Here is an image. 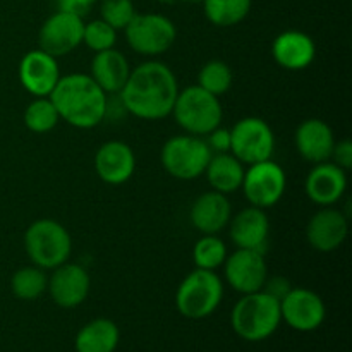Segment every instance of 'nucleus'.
Instances as JSON below:
<instances>
[{"mask_svg": "<svg viewBox=\"0 0 352 352\" xmlns=\"http://www.w3.org/2000/svg\"><path fill=\"white\" fill-rule=\"evenodd\" d=\"M191 2H203V0H191Z\"/></svg>", "mask_w": 352, "mask_h": 352, "instance_id": "e433bc0d", "label": "nucleus"}, {"mask_svg": "<svg viewBox=\"0 0 352 352\" xmlns=\"http://www.w3.org/2000/svg\"><path fill=\"white\" fill-rule=\"evenodd\" d=\"M60 79L57 58L43 50H30L19 62V81L30 95L50 96Z\"/></svg>", "mask_w": 352, "mask_h": 352, "instance_id": "dca6fc26", "label": "nucleus"}, {"mask_svg": "<svg viewBox=\"0 0 352 352\" xmlns=\"http://www.w3.org/2000/svg\"><path fill=\"white\" fill-rule=\"evenodd\" d=\"M232 71L223 60H210L199 69L198 86L215 96L226 95L232 86Z\"/></svg>", "mask_w": 352, "mask_h": 352, "instance_id": "c756f323", "label": "nucleus"}, {"mask_svg": "<svg viewBox=\"0 0 352 352\" xmlns=\"http://www.w3.org/2000/svg\"><path fill=\"white\" fill-rule=\"evenodd\" d=\"M230 131V153L243 165L270 160L275 151V134L267 120L244 117Z\"/></svg>", "mask_w": 352, "mask_h": 352, "instance_id": "1a4fd4ad", "label": "nucleus"}, {"mask_svg": "<svg viewBox=\"0 0 352 352\" xmlns=\"http://www.w3.org/2000/svg\"><path fill=\"white\" fill-rule=\"evenodd\" d=\"M223 275L230 287L241 296L263 289L268 278L265 253L254 250H236L223 261Z\"/></svg>", "mask_w": 352, "mask_h": 352, "instance_id": "f8f14e48", "label": "nucleus"}, {"mask_svg": "<svg viewBox=\"0 0 352 352\" xmlns=\"http://www.w3.org/2000/svg\"><path fill=\"white\" fill-rule=\"evenodd\" d=\"M206 144L212 153H230V131L223 127H217L212 133L206 134Z\"/></svg>", "mask_w": 352, "mask_h": 352, "instance_id": "473e14b6", "label": "nucleus"}, {"mask_svg": "<svg viewBox=\"0 0 352 352\" xmlns=\"http://www.w3.org/2000/svg\"><path fill=\"white\" fill-rule=\"evenodd\" d=\"M272 55L282 69L302 71L315 60L316 45L309 34L298 30H289L277 34L272 43Z\"/></svg>", "mask_w": 352, "mask_h": 352, "instance_id": "412c9836", "label": "nucleus"}, {"mask_svg": "<svg viewBox=\"0 0 352 352\" xmlns=\"http://www.w3.org/2000/svg\"><path fill=\"white\" fill-rule=\"evenodd\" d=\"M223 282L215 272L196 268L186 275L175 291V308L188 320H205L219 309Z\"/></svg>", "mask_w": 352, "mask_h": 352, "instance_id": "39448f33", "label": "nucleus"}, {"mask_svg": "<svg viewBox=\"0 0 352 352\" xmlns=\"http://www.w3.org/2000/svg\"><path fill=\"white\" fill-rule=\"evenodd\" d=\"M60 120L78 129H91L105 119L109 102L107 93L89 74L72 72L60 76L50 93Z\"/></svg>", "mask_w": 352, "mask_h": 352, "instance_id": "f03ea898", "label": "nucleus"}, {"mask_svg": "<svg viewBox=\"0 0 352 352\" xmlns=\"http://www.w3.org/2000/svg\"><path fill=\"white\" fill-rule=\"evenodd\" d=\"M96 175L110 186L129 181L136 170V155L124 141H107L95 153Z\"/></svg>", "mask_w": 352, "mask_h": 352, "instance_id": "f3484780", "label": "nucleus"}, {"mask_svg": "<svg viewBox=\"0 0 352 352\" xmlns=\"http://www.w3.org/2000/svg\"><path fill=\"white\" fill-rule=\"evenodd\" d=\"M349 232L347 217L333 206H323L309 219L306 226V239L313 250L330 253L339 250Z\"/></svg>", "mask_w": 352, "mask_h": 352, "instance_id": "2eb2a0df", "label": "nucleus"}, {"mask_svg": "<svg viewBox=\"0 0 352 352\" xmlns=\"http://www.w3.org/2000/svg\"><path fill=\"white\" fill-rule=\"evenodd\" d=\"M227 258V246L219 234H203L192 248V261L196 268L212 270L222 267Z\"/></svg>", "mask_w": 352, "mask_h": 352, "instance_id": "c85d7f7f", "label": "nucleus"}, {"mask_svg": "<svg viewBox=\"0 0 352 352\" xmlns=\"http://www.w3.org/2000/svg\"><path fill=\"white\" fill-rule=\"evenodd\" d=\"M131 74L126 55L116 48L95 54L91 60V78L107 95H119Z\"/></svg>", "mask_w": 352, "mask_h": 352, "instance_id": "5701e85b", "label": "nucleus"}, {"mask_svg": "<svg viewBox=\"0 0 352 352\" xmlns=\"http://www.w3.org/2000/svg\"><path fill=\"white\" fill-rule=\"evenodd\" d=\"M280 316L292 330L313 332L325 322L327 306L316 292L296 287L280 299Z\"/></svg>", "mask_w": 352, "mask_h": 352, "instance_id": "ddd939ff", "label": "nucleus"}, {"mask_svg": "<svg viewBox=\"0 0 352 352\" xmlns=\"http://www.w3.org/2000/svg\"><path fill=\"white\" fill-rule=\"evenodd\" d=\"M347 189V175L344 168L333 162L315 164L305 181V192L315 205L333 206L342 199Z\"/></svg>", "mask_w": 352, "mask_h": 352, "instance_id": "a211bd4d", "label": "nucleus"}, {"mask_svg": "<svg viewBox=\"0 0 352 352\" xmlns=\"http://www.w3.org/2000/svg\"><path fill=\"white\" fill-rule=\"evenodd\" d=\"M291 289L292 287H291V284H289L287 278H284V277H270V275H268L267 282H265V285H263V289H261V291L268 292V294L274 296L275 299H278V301H280V299L284 298V296L287 294V292L291 291Z\"/></svg>", "mask_w": 352, "mask_h": 352, "instance_id": "c9c22d12", "label": "nucleus"}, {"mask_svg": "<svg viewBox=\"0 0 352 352\" xmlns=\"http://www.w3.org/2000/svg\"><path fill=\"white\" fill-rule=\"evenodd\" d=\"M170 116L186 134L203 138L222 124L223 112L219 96L192 85L179 89Z\"/></svg>", "mask_w": 352, "mask_h": 352, "instance_id": "423d86ee", "label": "nucleus"}, {"mask_svg": "<svg viewBox=\"0 0 352 352\" xmlns=\"http://www.w3.org/2000/svg\"><path fill=\"white\" fill-rule=\"evenodd\" d=\"M120 95L122 107L143 120H162L168 117L179 95L177 78L167 64L148 60L131 69Z\"/></svg>", "mask_w": 352, "mask_h": 352, "instance_id": "f257e3e1", "label": "nucleus"}, {"mask_svg": "<svg viewBox=\"0 0 352 352\" xmlns=\"http://www.w3.org/2000/svg\"><path fill=\"white\" fill-rule=\"evenodd\" d=\"M117 41V30L105 23L103 19H93L89 23H85V30H82V43L89 48L91 52L98 54V52L109 50L113 48Z\"/></svg>", "mask_w": 352, "mask_h": 352, "instance_id": "7c9ffc66", "label": "nucleus"}, {"mask_svg": "<svg viewBox=\"0 0 352 352\" xmlns=\"http://www.w3.org/2000/svg\"><path fill=\"white\" fill-rule=\"evenodd\" d=\"M96 2L98 0H57V10H64V12L85 17Z\"/></svg>", "mask_w": 352, "mask_h": 352, "instance_id": "f704fd0d", "label": "nucleus"}, {"mask_svg": "<svg viewBox=\"0 0 352 352\" xmlns=\"http://www.w3.org/2000/svg\"><path fill=\"white\" fill-rule=\"evenodd\" d=\"M120 330L109 318H95L81 327L74 339L76 352H116Z\"/></svg>", "mask_w": 352, "mask_h": 352, "instance_id": "393cba45", "label": "nucleus"}, {"mask_svg": "<svg viewBox=\"0 0 352 352\" xmlns=\"http://www.w3.org/2000/svg\"><path fill=\"white\" fill-rule=\"evenodd\" d=\"M134 16H136V9H134L133 0H102L100 2V19L109 23L117 31L126 30Z\"/></svg>", "mask_w": 352, "mask_h": 352, "instance_id": "2f4dec72", "label": "nucleus"}, {"mask_svg": "<svg viewBox=\"0 0 352 352\" xmlns=\"http://www.w3.org/2000/svg\"><path fill=\"white\" fill-rule=\"evenodd\" d=\"M332 158H333V164L339 165L340 168L344 170H349L352 167V143L349 140H342L337 143L336 141V146H333L332 151Z\"/></svg>", "mask_w": 352, "mask_h": 352, "instance_id": "72a5a7b5", "label": "nucleus"}, {"mask_svg": "<svg viewBox=\"0 0 352 352\" xmlns=\"http://www.w3.org/2000/svg\"><path fill=\"white\" fill-rule=\"evenodd\" d=\"M24 124L34 134H45L55 129L60 120L57 109L50 96H36L24 110Z\"/></svg>", "mask_w": 352, "mask_h": 352, "instance_id": "cd10ccee", "label": "nucleus"}, {"mask_svg": "<svg viewBox=\"0 0 352 352\" xmlns=\"http://www.w3.org/2000/svg\"><path fill=\"white\" fill-rule=\"evenodd\" d=\"M294 143L298 153L309 164H322L332 158L336 136L325 120L306 119L298 126L294 134Z\"/></svg>", "mask_w": 352, "mask_h": 352, "instance_id": "aec40b11", "label": "nucleus"}, {"mask_svg": "<svg viewBox=\"0 0 352 352\" xmlns=\"http://www.w3.org/2000/svg\"><path fill=\"white\" fill-rule=\"evenodd\" d=\"M85 21L76 14L57 10L40 28L38 45L40 50L58 58L74 52L82 43Z\"/></svg>", "mask_w": 352, "mask_h": 352, "instance_id": "9b49d317", "label": "nucleus"}, {"mask_svg": "<svg viewBox=\"0 0 352 352\" xmlns=\"http://www.w3.org/2000/svg\"><path fill=\"white\" fill-rule=\"evenodd\" d=\"M24 250L34 267L54 270L69 261L72 239L60 222L52 219H38L24 232Z\"/></svg>", "mask_w": 352, "mask_h": 352, "instance_id": "20e7f679", "label": "nucleus"}, {"mask_svg": "<svg viewBox=\"0 0 352 352\" xmlns=\"http://www.w3.org/2000/svg\"><path fill=\"white\" fill-rule=\"evenodd\" d=\"M127 45L136 54L144 57H157L172 48L177 38V28L164 14H138L131 19L126 30Z\"/></svg>", "mask_w": 352, "mask_h": 352, "instance_id": "6e6552de", "label": "nucleus"}, {"mask_svg": "<svg viewBox=\"0 0 352 352\" xmlns=\"http://www.w3.org/2000/svg\"><path fill=\"white\" fill-rule=\"evenodd\" d=\"M244 165L232 153H213L205 168V175L213 191L232 195L239 191L244 179Z\"/></svg>", "mask_w": 352, "mask_h": 352, "instance_id": "b1692460", "label": "nucleus"}, {"mask_svg": "<svg viewBox=\"0 0 352 352\" xmlns=\"http://www.w3.org/2000/svg\"><path fill=\"white\" fill-rule=\"evenodd\" d=\"M227 227H229L230 239L237 250H254L265 253L268 234H270V220L265 210L250 205L230 217Z\"/></svg>", "mask_w": 352, "mask_h": 352, "instance_id": "6ab92c4d", "label": "nucleus"}, {"mask_svg": "<svg viewBox=\"0 0 352 352\" xmlns=\"http://www.w3.org/2000/svg\"><path fill=\"white\" fill-rule=\"evenodd\" d=\"M280 323V301L265 291L244 294L230 313L234 332L246 342H263L270 339Z\"/></svg>", "mask_w": 352, "mask_h": 352, "instance_id": "7ed1b4c3", "label": "nucleus"}, {"mask_svg": "<svg viewBox=\"0 0 352 352\" xmlns=\"http://www.w3.org/2000/svg\"><path fill=\"white\" fill-rule=\"evenodd\" d=\"M201 3L206 19L219 28L243 23L251 10V0H203Z\"/></svg>", "mask_w": 352, "mask_h": 352, "instance_id": "a878e982", "label": "nucleus"}, {"mask_svg": "<svg viewBox=\"0 0 352 352\" xmlns=\"http://www.w3.org/2000/svg\"><path fill=\"white\" fill-rule=\"evenodd\" d=\"M47 285V274L34 265L19 268L14 272L12 278H10V291L21 301H36L45 294Z\"/></svg>", "mask_w": 352, "mask_h": 352, "instance_id": "bb28decb", "label": "nucleus"}, {"mask_svg": "<svg viewBox=\"0 0 352 352\" xmlns=\"http://www.w3.org/2000/svg\"><path fill=\"white\" fill-rule=\"evenodd\" d=\"M232 206L227 195L217 191L203 192L195 199L189 212L192 227L201 234H220L230 222Z\"/></svg>", "mask_w": 352, "mask_h": 352, "instance_id": "4be33fe9", "label": "nucleus"}, {"mask_svg": "<svg viewBox=\"0 0 352 352\" xmlns=\"http://www.w3.org/2000/svg\"><path fill=\"white\" fill-rule=\"evenodd\" d=\"M91 289V277L88 270L78 263H62L54 268L48 277L47 291L58 308L72 309L86 301Z\"/></svg>", "mask_w": 352, "mask_h": 352, "instance_id": "4468645a", "label": "nucleus"}, {"mask_svg": "<svg viewBox=\"0 0 352 352\" xmlns=\"http://www.w3.org/2000/svg\"><path fill=\"white\" fill-rule=\"evenodd\" d=\"M212 150L205 138L181 134L165 141L160 153V162L168 175L179 181H195L205 174L212 158Z\"/></svg>", "mask_w": 352, "mask_h": 352, "instance_id": "0eeeda50", "label": "nucleus"}, {"mask_svg": "<svg viewBox=\"0 0 352 352\" xmlns=\"http://www.w3.org/2000/svg\"><path fill=\"white\" fill-rule=\"evenodd\" d=\"M285 186H287V175L284 168L270 158L248 165L241 189L251 206L267 210L280 201L285 192Z\"/></svg>", "mask_w": 352, "mask_h": 352, "instance_id": "9d476101", "label": "nucleus"}]
</instances>
